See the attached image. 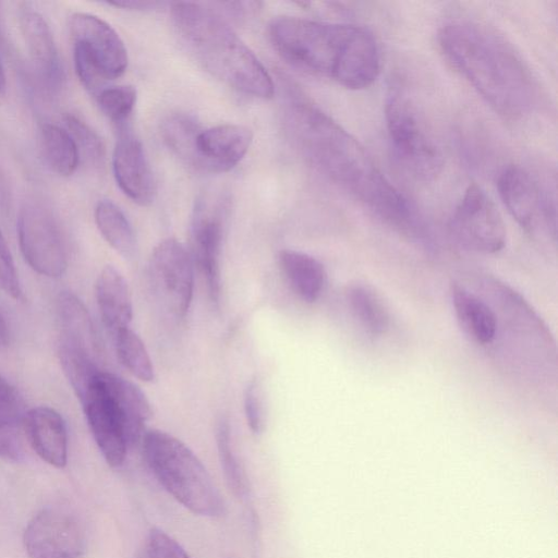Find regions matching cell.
<instances>
[{
    "mask_svg": "<svg viewBox=\"0 0 558 558\" xmlns=\"http://www.w3.org/2000/svg\"><path fill=\"white\" fill-rule=\"evenodd\" d=\"M282 123L292 146L329 181L393 228L422 232L421 217L408 197L371 153L319 107L299 93H289Z\"/></svg>",
    "mask_w": 558,
    "mask_h": 558,
    "instance_id": "cell-1",
    "label": "cell"
},
{
    "mask_svg": "<svg viewBox=\"0 0 558 558\" xmlns=\"http://www.w3.org/2000/svg\"><path fill=\"white\" fill-rule=\"evenodd\" d=\"M438 43L449 63L501 117L522 120L541 107L542 92L531 68L495 28L457 17L440 27Z\"/></svg>",
    "mask_w": 558,
    "mask_h": 558,
    "instance_id": "cell-2",
    "label": "cell"
},
{
    "mask_svg": "<svg viewBox=\"0 0 558 558\" xmlns=\"http://www.w3.org/2000/svg\"><path fill=\"white\" fill-rule=\"evenodd\" d=\"M268 32L272 46L288 62L345 88H365L379 74L377 41L363 26L279 16Z\"/></svg>",
    "mask_w": 558,
    "mask_h": 558,
    "instance_id": "cell-3",
    "label": "cell"
},
{
    "mask_svg": "<svg viewBox=\"0 0 558 558\" xmlns=\"http://www.w3.org/2000/svg\"><path fill=\"white\" fill-rule=\"evenodd\" d=\"M171 16L187 49L208 72L244 94L274 96L275 85L265 66L215 10L177 2Z\"/></svg>",
    "mask_w": 558,
    "mask_h": 558,
    "instance_id": "cell-4",
    "label": "cell"
},
{
    "mask_svg": "<svg viewBox=\"0 0 558 558\" xmlns=\"http://www.w3.org/2000/svg\"><path fill=\"white\" fill-rule=\"evenodd\" d=\"M141 441L149 470L178 502L201 517L226 513L225 500L207 469L184 442L160 429L145 430Z\"/></svg>",
    "mask_w": 558,
    "mask_h": 558,
    "instance_id": "cell-5",
    "label": "cell"
},
{
    "mask_svg": "<svg viewBox=\"0 0 558 558\" xmlns=\"http://www.w3.org/2000/svg\"><path fill=\"white\" fill-rule=\"evenodd\" d=\"M385 121L390 147L401 167L415 179H435L444 166L441 149L404 92L392 89L388 95Z\"/></svg>",
    "mask_w": 558,
    "mask_h": 558,
    "instance_id": "cell-6",
    "label": "cell"
},
{
    "mask_svg": "<svg viewBox=\"0 0 558 558\" xmlns=\"http://www.w3.org/2000/svg\"><path fill=\"white\" fill-rule=\"evenodd\" d=\"M73 58L81 83L97 95L107 81L120 77L128 66V51L119 34L102 19L83 12L70 17Z\"/></svg>",
    "mask_w": 558,
    "mask_h": 558,
    "instance_id": "cell-7",
    "label": "cell"
},
{
    "mask_svg": "<svg viewBox=\"0 0 558 558\" xmlns=\"http://www.w3.org/2000/svg\"><path fill=\"white\" fill-rule=\"evenodd\" d=\"M497 189L504 205L525 231L541 230L556 239V197L537 174L510 165L499 173Z\"/></svg>",
    "mask_w": 558,
    "mask_h": 558,
    "instance_id": "cell-8",
    "label": "cell"
},
{
    "mask_svg": "<svg viewBox=\"0 0 558 558\" xmlns=\"http://www.w3.org/2000/svg\"><path fill=\"white\" fill-rule=\"evenodd\" d=\"M17 238L24 259L41 276L57 278L68 267L65 241L51 210L25 201L17 215Z\"/></svg>",
    "mask_w": 558,
    "mask_h": 558,
    "instance_id": "cell-9",
    "label": "cell"
},
{
    "mask_svg": "<svg viewBox=\"0 0 558 558\" xmlns=\"http://www.w3.org/2000/svg\"><path fill=\"white\" fill-rule=\"evenodd\" d=\"M193 259L185 246L173 238L158 243L148 260V277L161 308L174 318H183L194 291Z\"/></svg>",
    "mask_w": 558,
    "mask_h": 558,
    "instance_id": "cell-10",
    "label": "cell"
},
{
    "mask_svg": "<svg viewBox=\"0 0 558 558\" xmlns=\"http://www.w3.org/2000/svg\"><path fill=\"white\" fill-rule=\"evenodd\" d=\"M449 230L464 248L492 254L506 243V227L492 198L477 184H470L456 206Z\"/></svg>",
    "mask_w": 558,
    "mask_h": 558,
    "instance_id": "cell-11",
    "label": "cell"
},
{
    "mask_svg": "<svg viewBox=\"0 0 558 558\" xmlns=\"http://www.w3.org/2000/svg\"><path fill=\"white\" fill-rule=\"evenodd\" d=\"M23 541L29 558H80L86 548L80 519L60 506H49L36 513L25 529Z\"/></svg>",
    "mask_w": 558,
    "mask_h": 558,
    "instance_id": "cell-12",
    "label": "cell"
},
{
    "mask_svg": "<svg viewBox=\"0 0 558 558\" xmlns=\"http://www.w3.org/2000/svg\"><path fill=\"white\" fill-rule=\"evenodd\" d=\"M226 203L203 197L196 202L191 221V256L207 282L211 302L221 295L220 253L225 232Z\"/></svg>",
    "mask_w": 558,
    "mask_h": 558,
    "instance_id": "cell-13",
    "label": "cell"
},
{
    "mask_svg": "<svg viewBox=\"0 0 558 558\" xmlns=\"http://www.w3.org/2000/svg\"><path fill=\"white\" fill-rule=\"evenodd\" d=\"M99 371L78 397L93 437L104 459L111 466H120L126 457L128 433L122 414Z\"/></svg>",
    "mask_w": 558,
    "mask_h": 558,
    "instance_id": "cell-14",
    "label": "cell"
},
{
    "mask_svg": "<svg viewBox=\"0 0 558 558\" xmlns=\"http://www.w3.org/2000/svg\"><path fill=\"white\" fill-rule=\"evenodd\" d=\"M252 141V131L241 124L199 128L186 165L201 171L226 172L243 159Z\"/></svg>",
    "mask_w": 558,
    "mask_h": 558,
    "instance_id": "cell-15",
    "label": "cell"
},
{
    "mask_svg": "<svg viewBox=\"0 0 558 558\" xmlns=\"http://www.w3.org/2000/svg\"><path fill=\"white\" fill-rule=\"evenodd\" d=\"M112 170L120 190L134 203L147 206L155 197V180L140 140L125 126H119Z\"/></svg>",
    "mask_w": 558,
    "mask_h": 558,
    "instance_id": "cell-16",
    "label": "cell"
},
{
    "mask_svg": "<svg viewBox=\"0 0 558 558\" xmlns=\"http://www.w3.org/2000/svg\"><path fill=\"white\" fill-rule=\"evenodd\" d=\"M19 24L27 51L45 82L58 87L63 81V68L50 26L27 2L19 8Z\"/></svg>",
    "mask_w": 558,
    "mask_h": 558,
    "instance_id": "cell-17",
    "label": "cell"
},
{
    "mask_svg": "<svg viewBox=\"0 0 558 558\" xmlns=\"http://www.w3.org/2000/svg\"><path fill=\"white\" fill-rule=\"evenodd\" d=\"M23 428L36 453L48 464L63 468L68 460V432L54 409L40 405L25 413Z\"/></svg>",
    "mask_w": 558,
    "mask_h": 558,
    "instance_id": "cell-18",
    "label": "cell"
},
{
    "mask_svg": "<svg viewBox=\"0 0 558 558\" xmlns=\"http://www.w3.org/2000/svg\"><path fill=\"white\" fill-rule=\"evenodd\" d=\"M60 341L100 362L101 347L92 317L83 302L73 293L63 291L57 299Z\"/></svg>",
    "mask_w": 558,
    "mask_h": 558,
    "instance_id": "cell-19",
    "label": "cell"
},
{
    "mask_svg": "<svg viewBox=\"0 0 558 558\" xmlns=\"http://www.w3.org/2000/svg\"><path fill=\"white\" fill-rule=\"evenodd\" d=\"M95 294L102 323L112 336L130 327L132 299L125 278L116 267L107 265L101 269L96 280Z\"/></svg>",
    "mask_w": 558,
    "mask_h": 558,
    "instance_id": "cell-20",
    "label": "cell"
},
{
    "mask_svg": "<svg viewBox=\"0 0 558 558\" xmlns=\"http://www.w3.org/2000/svg\"><path fill=\"white\" fill-rule=\"evenodd\" d=\"M450 295L463 331L477 343H490L496 337L497 317L489 305L456 282L450 286Z\"/></svg>",
    "mask_w": 558,
    "mask_h": 558,
    "instance_id": "cell-21",
    "label": "cell"
},
{
    "mask_svg": "<svg viewBox=\"0 0 558 558\" xmlns=\"http://www.w3.org/2000/svg\"><path fill=\"white\" fill-rule=\"evenodd\" d=\"M102 378L122 414L129 444L133 446L142 438L145 423L151 416L150 403L133 383L106 371L102 372Z\"/></svg>",
    "mask_w": 558,
    "mask_h": 558,
    "instance_id": "cell-22",
    "label": "cell"
},
{
    "mask_svg": "<svg viewBox=\"0 0 558 558\" xmlns=\"http://www.w3.org/2000/svg\"><path fill=\"white\" fill-rule=\"evenodd\" d=\"M279 266L292 290L307 303L317 301L326 286V270L315 257L294 250H282Z\"/></svg>",
    "mask_w": 558,
    "mask_h": 558,
    "instance_id": "cell-23",
    "label": "cell"
},
{
    "mask_svg": "<svg viewBox=\"0 0 558 558\" xmlns=\"http://www.w3.org/2000/svg\"><path fill=\"white\" fill-rule=\"evenodd\" d=\"M25 413L16 389L0 375V457L19 460L23 456L21 426Z\"/></svg>",
    "mask_w": 558,
    "mask_h": 558,
    "instance_id": "cell-24",
    "label": "cell"
},
{
    "mask_svg": "<svg viewBox=\"0 0 558 558\" xmlns=\"http://www.w3.org/2000/svg\"><path fill=\"white\" fill-rule=\"evenodd\" d=\"M39 143L48 167L59 175L69 177L80 162V150L71 134L51 123L41 125Z\"/></svg>",
    "mask_w": 558,
    "mask_h": 558,
    "instance_id": "cell-25",
    "label": "cell"
},
{
    "mask_svg": "<svg viewBox=\"0 0 558 558\" xmlns=\"http://www.w3.org/2000/svg\"><path fill=\"white\" fill-rule=\"evenodd\" d=\"M95 222L107 243L124 257L135 252V235L124 213L108 199L100 201L95 208Z\"/></svg>",
    "mask_w": 558,
    "mask_h": 558,
    "instance_id": "cell-26",
    "label": "cell"
},
{
    "mask_svg": "<svg viewBox=\"0 0 558 558\" xmlns=\"http://www.w3.org/2000/svg\"><path fill=\"white\" fill-rule=\"evenodd\" d=\"M216 445L218 457L227 485L234 496L250 505L251 485L247 474L232 446L228 418L221 416L216 425Z\"/></svg>",
    "mask_w": 558,
    "mask_h": 558,
    "instance_id": "cell-27",
    "label": "cell"
},
{
    "mask_svg": "<svg viewBox=\"0 0 558 558\" xmlns=\"http://www.w3.org/2000/svg\"><path fill=\"white\" fill-rule=\"evenodd\" d=\"M350 308L360 324L373 336H379L389 327V313L381 299L363 284H352L347 291Z\"/></svg>",
    "mask_w": 558,
    "mask_h": 558,
    "instance_id": "cell-28",
    "label": "cell"
},
{
    "mask_svg": "<svg viewBox=\"0 0 558 558\" xmlns=\"http://www.w3.org/2000/svg\"><path fill=\"white\" fill-rule=\"evenodd\" d=\"M116 354L122 366L143 381L155 378L154 365L142 339L130 328L113 335Z\"/></svg>",
    "mask_w": 558,
    "mask_h": 558,
    "instance_id": "cell-29",
    "label": "cell"
},
{
    "mask_svg": "<svg viewBox=\"0 0 558 558\" xmlns=\"http://www.w3.org/2000/svg\"><path fill=\"white\" fill-rule=\"evenodd\" d=\"M100 110L119 126L124 125L136 102V89L131 85L104 87L97 95Z\"/></svg>",
    "mask_w": 558,
    "mask_h": 558,
    "instance_id": "cell-30",
    "label": "cell"
},
{
    "mask_svg": "<svg viewBox=\"0 0 558 558\" xmlns=\"http://www.w3.org/2000/svg\"><path fill=\"white\" fill-rule=\"evenodd\" d=\"M64 123L80 153L82 151L93 163L101 162L105 156V146L98 134L75 114H65Z\"/></svg>",
    "mask_w": 558,
    "mask_h": 558,
    "instance_id": "cell-31",
    "label": "cell"
},
{
    "mask_svg": "<svg viewBox=\"0 0 558 558\" xmlns=\"http://www.w3.org/2000/svg\"><path fill=\"white\" fill-rule=\"evenodd\" d=\"M244 411L247 425L254 434L265 428L266 414L262 387L257 379H251L244 390Z\"/></svg>",
    "mask_w": 558,
    "mask_h": 558,
    "instance_id": "cell-32",
    "label": "cell"
},
{
    "mask_svg": "<svg viewBox=\"0 0 558 558\" xmlns=\"http://www.w3.org/2000/svg\"><path fill=\"white\" fill-rule=\"evenodd\" d=\"M147 558H191L184 548L160 529H151L146 539Z\"/></svg>",
    "mask_w": 558,
    "mask_h": 558,
    "instance_id": "cell-33",
    "label": "cell"
},
{
    "mask_svg": "<svg viewBox=\"0 0 558 558\" xmlns=\"http://www.w3.org/2000/svg\"><path fill=\"white\" fill-rule=\"evenodd\" d=\"M0 289L13 299L22 296V288L9 246L0 231Z\"/></svg>",
    "mask_w": 558,
    "mask_h": 558,
    "instance_id": "cell-34",
    "label": "cell"
},
{
    "mask_svg": "<svg viewBox=\"0 0 558 558\" xmlns=\"http://www.w3.org/2000/svg\"><path fill=\"white\" fill-rule=\"evenodd\" d=\"M110 5L124 8V9H132V10H151L157 9L160 5L162 7V2H155V1H136V0H119V1H109L107 2Z\"/></svg>",
    "mask_w": 558,
    "mask_h": 558,
    "instance_id": "cell-35",
    "label": "cell"
},
{
    "mask_svg": "<svg viewBox=\"0 0 558 558\" xmlns=\"http://www.w3.org/2000/svg\"><path fill=\"white\" fill-rule=\"evenodd\" d=\"M10 343V330L7 320L0 310V348H4Z\"/></svg>",
    "mask_w": 558,
    "mask_h": 558,
    "instance_id": "cell-36",
    "label": "cell"
},
{
    "mask_svg": "<svg viewBox=\"0 0 558 558\" xmlns=\"http://www.w3.org/2000/svg\"><path fill=\"white\" fill-rule=\"evenodd\" d=\"M5 88H7V76H5L4 66H3V63H2V60L0 57V96L4 94Z\"/></svg>",
    "mask_w": 558,
    "mask_h": 558,
    "instance_id": "cell-37",
    "label": "cell"
}]
</instances>
